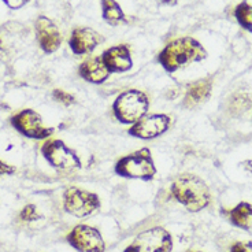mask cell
Instances as JSON below:
<instances>
[{
  "label": "cell",
  "mask_w": 252,
  "mask_h": 252,
  "mask_svg": "<svg viewBox=\"0 0 252 252\" xmlns=\"http://www.w3.org/2000/svg\"><path fill=\"white\" fill-rule=\"evenodd\" d=\"M100 207V197L91 190L69 187L63 192V210L76 218H88Z\"/></svg>",
  "instance_id": "cell-6"
},
{
  "label": "cell",
  "mask_w": 252,
  "mask_h": 252,
  "mask_svg": "<svg viewBox=\"0 0 252 252\" xmlns=\"http://www.w3.org/2000/svg\"><path fill=\"white\" fill-rule=\"evenodd\" d=\"M234 17L237 19L240 25L246 31L252 33V6L248 3H240L239 6L234 8Z\"/></svg>",
  "instance_id": "cell-18"
},
{
  "label": "cell",
  "mask_w": 252,
  "mask_h": 252,
  "mask_svg": "<svg viewBox=\"0 0 252 252\" xmlns=\"http://www.w3.org/2000/svg\"><path fill=\"white\" fill-rule=\"evenodd\" d=\"M52 97H54V100L61 103L63 106H66V107H69V106L76 103V97L69 92L63 91V89H54L52 91Z\"/></svg>",
  "instance_id": "cell-20"
},
{
  "label": "cell",
  "mask_w": 252,
  "mask_h": 252,
  "mask_svg": "<svg viewBox=\"0 0 252 252\" xmlns=\"http://www.w3.org/2000/svg\"><path fill=\"white\" fill-rule=\"evenodd\" d=\"M104 41V37L100 33H97L91 28H76L71 32L69 38V45L73 54L76 55H87L94 51L96 47H99Z\"/></svg>",
  "instance_id": "cell-12"
},
{
  "label": "cell",
  "mask_w": 252,
  "mask_h": 252,
  "mask_svg": "<svg viewBox=\"0 0 252 252\" xmlns=\"http://www.w3.org/2000/svg\"><path fill=\"white\" fill-rule=\"evenodd\" d=\"M170 193L189 213H200L211 203V192L200 177L184 173L171 183Z\"/></svg>",
  "instance_id": "cell-2"
},
{
  "label": "cell",
  "mask_w": 252,
  "mask_h": 252,
  "mask_svg": "<svg viewBox=\"0 0 252 252\" xmlns=\"http://www.w3.org/2000/svg\"><path fill=\"white\" fill-rule=\"evenodd\" d=\"M101 59L107 66L110 73L122 74L133 67V59L130 47L126 44H118L110 47L101 54Z\"/></svg>",
  "instance_id": "cell-13"
},
{
  "label": "cell",
  "mask_w": 252,
  "mask_h": 252,
  "mask_svg": "<svg viewBox=\"0 0 252 252\" xmlns=\"http://www.w3.org/2000/svg\"><path fill=\"white\" fill-rule=\"evenodd\" d=\"M173 246L170 232L162 226H154L137 234L124 252H171Z\"/></svg>",
  "instance_id": "cell-7"
},
{
  "label": "cell",
  "mask_w": 252,
  "mask_h": 252,
  "mask_svg": "<svg viewBox=\"0 0 252 252\" xmlns=\"http://www.w3.org/2000/svg\"><path fill=\"white\" fill-rule=\"evenodd\" d=\"M15 167L11 166V164L6 163V162H3L1 159H0V176H11L15 173Z\"/></svg>",
  "instance_id": "cell-22"
},
{
  "label": "cell",
  "mask_w": 252,
  "mask_h": 252,
  "mask_svg": "<svg viewBox=\"0 0 252 252\" xmlns=\"http://www.w3.org/2000/svg\"><path fill=\"white\" fill-rule=\"evenodd\" d=\"M158 1L163 6H176L178 3V0H158Z\"/></svg>",
  "instance_id": "cell-24"
},
{
  "label": "cell",
  "mask_w": 252,
  "mask_h": 252,
  "mask_svg": "<svg viewBox=\"0 0 252 252\" xmlns=\"http://www.w3.org/2000/svg\"><path fill=\"white\" fill-rule=\"evenodd\" d=\"M187 252H202V251H192V250H189V251H187Z\"/></svg>",
  "instance_id": "cell-25"
},
{
  "label": "cell",
  "mask_w": 252,
  "mask_h": 252,
  "mask_svg": "<svg viewBox=\"0 0 252 252\" xmlns=\"http://www.w3.org/2000/svg\"><path fill=\"white\" fill-rule=\"evenodd\" d=\"M230 252H252V241H237L230 247Z\"/></svg>",
  "instance_id": "cell-21"
},
{
  "label": "cell",
  "mask_w": 252,
  "mask_h": 252,
  "mask_svg": "<svg viewBox=\"0 0 252 252\" xmlns=\"http://www.w3.org/2000/svg\"><path fill=\"white\" fill-rule=\"evenodd\" d=\"M66 240L78 252H106V241L100 230L88 223H78L70 230Z\"/></svg>",
  "instance_id": "cell-10"
},
{
  "label": "cell",
  "mask_w": 252,
  "mask_h": 252,
  "mask_svg": "<svg viewBox=\"0 0 252 252\" xmlns=\"http://www.w3.org/2000/svg\"><path fill=\"white\" fill-rule=\"evenodd\" d=\"M211 91H213L211 78H203L190 84L184 96L183 106L185 108H195L200 106L208 100V97L211 96Z\"/></svg>",
  "instance_id": "cell-15"
},
{
  "label": "cell",
  "mask_w": 252,
  "mask_h": 252,
  "mask_svg": "<svg viewBox=\"0 0 252 252\" xmlns=\"http://www.w3.org/2000/svg\"><path fill=\"white\" fill-rule=\"evenodd\" d=\"M0 47H1V38H0Z\"/></svg>",
  "instance_id": "cell-26"
},
{
  "label": "cell",
  "mask_w": 252,
  "mask_h": 252,
  "mask_svg": "<svg viewBox=\"0 0 252 252\" xmlns=\"http://www.w3.org/2000/svg\"><path fill=\"white\" fill-rule=\"evenodd\" d=\"M227 220L233 226L251 230L252 229V204L248 202H240L236 207L227 211Z\"/></svg>",
  "instance_id": "cell-16"
},
{
  "label": "cell",
  "mask_w": 252,
  "mask_h": 252,
  "mask_svg": "<svg viewBox=\"0 0 252 252\" xmlns=\"http://www.w3.org/2000/svg\"><path fill=\"white\" fill-rule=\"evenodd\" d=\"M10 124L17 132L28 139L47 140L54 134V127L45 126L41 115L32 108H24L14 114L10 118Z\"/></svg>",
  "instance_id": "cell-8"
},
{
  "label": "cell",
  "mask_w": 252,
  "mask_h": 252,
  "mask_svg": "<svg viewBox=\"0 0 252 252\" xmlns=\"http://www.w3.org/2000/svg\"><path fill=\"white\" fill-rule=\"evenodd\" d=\"M113 115L122 125L136 124L150 110V97L140 89H126L113 103Z\"/></svg>",
  "instance_id": "cell-4"
},
{
  "label": "cell",
  "mask_w": 252,
  "mask_h": 252,
  "mask_svg": "<svg viewBox=\"0 0 252 252\" xmlns=\"http://www.w3.org/2000/svg\"><path fill=\"white\" fill-rule=\"evenodd\" d=\"M207 58V51L196 38L180 37L164 45L158 54V63L167 73H174L193 62H202Z\"/></svg>",
  "instance_id": "cell-1"
},
{
  "label": "cell",
  "mask_w": 252,
  "mask_h": 252,
  "mask_svg": "<svg viewBox=\"0 0 252 252\" xmlns=\"http://www.w3.org/2000/svg\"><path fill=\"white\" fill-rule=\"evenodd\" d=\"M171 122L173 121L169 114H145L141 120L127 129V134L139 140H155L170 129Z\"/></svg>",
  "instance_id": "cell-9"
},
{
  "label": "cell",
  "mask_w": 252,
  "mask_h": 252,
  "mask_svg": "<svg viewBox=\"0 0 252 252\" xmlns=\"http://www.w3.org/2000/svg\"><path fill=\"white\" fill-rule=\"evenodd\" d=\"M19 218L21 220H24V222H36L41 218V215L37 211V207H36V204H26L25 207L21 210V213H19Z\"/></svg>",
  "instance_id": "cell-19"
},
{
  "label": "cell",
  "mask_w": 252,
  "mask_h": 252,
  "mask_svg": "<svg viewBox=\"0 0 252 252\" xmlns=\"http://www.w3.org/2000/svg\"><path fill=\"white\" fill-rule=\"evenodd\" d=\"M40 151L47 163L54 169L66 171L81 170V159L77 155V152L70 148L63 140L47 139L44 144L41 145Z\"/></svg>",
  "instance_id": "cell-5"
},
{
  "label": "cell",
  "mask_w": 252,
  "mask_h": 252,
  "mask_svg": "<svg viewBox=\"0 0 252 252\" xmlns=\"http://www.w3.org/2000/svg\"><path fill=\"white\" fill-rule=\"evenodd\" d=\"M3 1H4L10 8H13V10H18V8H21V7L25 6L29 0H3Z\"/></svg>",
  "instance_id": "cell-23"
},
{
  "label": "cell",
  "mask_w": 252,
  "mask_h": 252,
  "mask_svg": "<svg viewBox=\"0 0 252 252\" xmlns=\"http://www.w3.org/2000/svg\"><path fill=\"white\" fill-rule=\"evenodd\" d=\"M34 29L38 45L45 54H54L59 50V47L62 45V33L48 17L40 15L36 19Z\"/></svg>",
  "instance_id": "cell-11"
},
{
  "label": "cell",
  "mask_w": 252,
  "mask_h": 252,
  "mask_svg": "<svg viewBox=\"0 0 252 252\" xmlns=\"http://www.w3.org/2000/svg\"><path fill=\"white\" fill-rule=\"evenodd\" d=\"M103 19L108 25L117 26L126 24V15L117 0H100Z\"/></svg>",
  "instance_id": "cell-17"
},
{
  "label": "cell",
  "mask_w": 252,
  "mask_h": 252,
  "mask_svg": "<svg viewBox=\"0 0 252 252\" xmlns=\"http://www.w3.org/2000/svg\"><path fill=\"white\" fill-rule=\"evenodd\" d=\"M157 171L152 152L147 147L120 158L114 166V173L127 180L152 181L157 176Z\"/></svg>",
  "instance_id": "cell-3"
},
{
  "label": "cell",
  "mask_w": 252,
  "mask_h": 252,
  "mask_svg": "<svg viewBox=\"0 0 252 252\" xmlns=\"http://www.w3.org/2000/svg\"><path fill=\"white\" fill-rule=\"evenodd\" d=\"M78 76L89 84L101 85L107 81L108 77L111 76V73L107 69V66L104 64L101 57H94L88 58V59H85L80 63Z\"/></svg>",
  "instance_id": "cell-14"
}]
</instances>
